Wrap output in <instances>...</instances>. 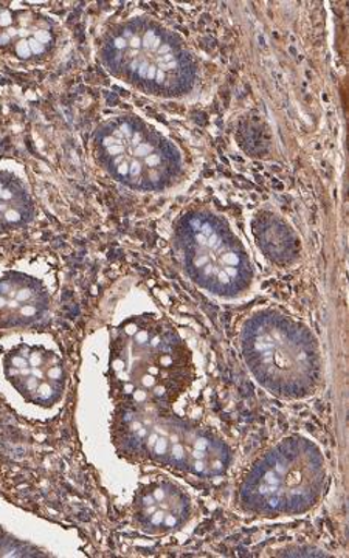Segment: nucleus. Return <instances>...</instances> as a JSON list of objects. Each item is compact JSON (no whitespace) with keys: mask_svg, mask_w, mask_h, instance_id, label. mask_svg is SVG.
Wrapping results in <instances>:
<instances>
[{"mask_svg":"<svg viewBox=\"0 0 349 558\" xmlns=\"http://www.w3.org/2000/svg\"><path fill=\"white\" fill-rule=\"evenodd\" d=\"M106 58L132 83L168 97L190 94L200 78V65L189 47L170 32L134 24L109 39Z\"/></svg>","mask_w":349,"mask_h":558,"instance_id":"423d86ee","label":"nucleus"},{"mask_svg":"<svg viewBox=\"0 0 349 558\" xmlns=\"http://www.w3.org/2000/svg\"><path fill=\"white\" fill-rule=\"evenodd\" d=\"M253 236L266 258L278 266H292L300 258L301 245L288 220L275 213H260L253 219Z\"/></svg>","mask_w":349,"mask_h":558,"instance_id":"9b49d317","label":"nucleus"},{"mask_svg":"<svg viewBox=\"0 0 349 558\" xmlns=\"http://www.w3.org/2000/svg\"><path fill=\"white\" fill-rule=\"evenodd\" d=\"M190 513V495L171 481L146 484L135 499V520L148 534H168L185 524Z\"/></svg>","mask_w":349,"mask_h":558,"instance_id":"1a4fd4ad","label":"nucleus"},{"mask_svg":"<svg viewBox=\"0 0 349 558\" xmlns=\"http://www.w3.org/2000/svg\"><path fill=\"white\" fill-rule=\"evenodd\" d=\"M328 483L326 459L303 436L279 440L255 462L240 487V506L258 517H293L318 505Z\"/></svg>","mask_w":349,"mask_h":558,"instance_id":"7ed1b4c3","label":"nucleus"},{"mask_svg":"<svg viewBox=\"0 0 349 558\" xmlns=\"http://www.w3.org/2000/svg\"><path fill=\"white\" fill-rule=\"evenodd\" d=\"M119 442L131 453L200 478L222 475L231 464L227 444L208 429L161 414L157 407H135L121 417Z\"/></svg>","mask_w":349,"mask_h":558,"instance_id":"39448f33","label":"nucleus"},{"mask_svg":"<svg viewBox=\"0 0 349 558\" xmlns=\"http://www.w3.org/2000/svg\"><path fill=\"white\" fill-rule=\"evenodd\" d=\"M113 380L135 407L171 405L193 380L185 341L160 322H131L120 329L112 349Z\"/></svg>","mask_w":349,"mask_h":558,"instance_id":"f03ea898","label":"nucleus"},{"mask_svg":"<svg viewBox=\"0 0 349 558\" xmlns=\"http://www.w3.org/2000/svg\"><path fill=\"white\" fill-rule=\"evenodd\" d=\"M240 340L245 366L270 395L301 400L322 387V349L299 319L279 311H256L245 319Z\"/></svg>","mask_w":349,"mask_h":558,"instance_id":"f257e3e1","label":"nucleus"},{"mask_svg":"<svg viewBox=\"0 0 349 558\" xmlns=\"http://www.w3.org/2000/svg\"><path fill=\"white\" fill-rule=\"evenodd\" d=\"M5 376L28 405L50 410L62 399L64 363L57 351L44 343L16 344L5 359Z\"/></svg>","mask_w":349,"mask_h":558,"instance_id":"6e6552de","label":"nucleus"},{"mask_svg":"<svg viewBox=\"0 0 349 558\" xmlns=\"http://www.w3.org/2000/svg\"><path fill=\"white\" fill-rule=\"evenodd\" d=\"M49 299L39 282L27 277H13L0 282V311H9L7 325H28L40 318Z\"/></svg>","mask_w":349,"mask_h":558,"instance_id":"9d476101","label":"nucleus"},{"mask_svg":"<svg viewBox=\"0 0 349 558\" xmlns=\"http://www.w3.org/2000/svg\"><path fill=\"white\" fill-rule=\"evenodd\" d=\"M103 160L123 182L142 190H164L183 171L182 154L159 132L137 120H120L105 128L100 137Z\"/></svg>","mask_w":349,"mask_h":558,"instance_id":"0eeeda50","label":"nucleus"},{"mask_svg":"<svg viewBox=\"0 0 349 558\" xmlns=\"http://www.w3.org/2000/svg\"><path fill=\"white\" fill-rule=\"evenodd\" d=\"M176 247L189 277L209 295L234 300L252 289L255 269L249 248L219 213L194 208L183 215Z\"/></svg>","mask_w":349,"mask_h":558,"instance_id":"20e7f679","label":"nucleus"}]
</instances>
